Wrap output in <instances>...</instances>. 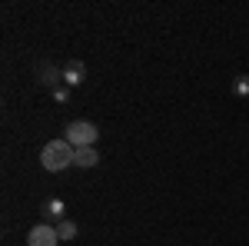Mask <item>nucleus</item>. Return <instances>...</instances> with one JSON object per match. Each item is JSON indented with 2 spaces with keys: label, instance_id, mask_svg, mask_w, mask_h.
<instances>
[{
  "label": "nucleus",
  "instance_id": "1a4fd4ad",
  "mask_svg": "<svg viewBox=\"0 0 249 246\" xmlns=\"http://www.w3.org/2000/svg\"><path fill=\"white\" fill-rule=\"evenodd\" d=\"M232 94L239 96V100H246V96H249V74H239L236 80H232Z\"/></svg>",
  "mask_w": 249,
  "mask_h": 246
},
{
  "label": "nucleus",
  "instance_id": "39448f33",
  "mask_svg": "<svg viewBox=\"0 0 249 246\" xmlns=\"http://www.w3.org/2000/svg\"><path fill=\"white\" fill-rule=\"evenodd\" d=\"M83 80H87V63H83V60H67V63H63V87L77 90Z\"/></svg>",
  "mask_w": 249,
  "mask_h": 246
},
{
  "label": "nucleus",
  "instance_id": "6e6552de",
  "mask_svg": "<svg viewBox=\"0 0 249 246\" xmlns=\"http://www.w3.org/2000/svg\"><path fill=\"white\" fill-rule=\"evenodd\" d=\"M57 233H60V243H63V240H77L80 227L73 223V220H63V223H57Z\"/></svg>",
  "mask_w": 249,
  "mask_h": 246
},
{
  "label": "nucleus",
  "instance_id": "0eeeda50",
  "mask_svg": "<svg viewBox=\"0 0 249 246\" xmlns=\"http://www.w3.org/2000/svg\"><path fill=\"white\" fill-rule=\"evenodd\" d=\"M96 163H100L96 147H83V150H77V156H73V167H77V170H93Z\"/></svg>",
  "mask_w": 249,
  "mask_h": 246
},
{
  "label": "nucleus",
  "instance_id": "7ed1b4c3",
  "mask_svg": "<svg viewBox=\"0 0 249 246\" xmlns=\"http://www.w3.org/2000/svg\"><path fill=\"white\" fill-rule=\"evenodd\" d=\"M37 83H43V87L53 94L57 87H63V67L50 63V60H40L37 63Z\"/></svg>",
  "mask_w": 249,
  "mask_h": 246
},
{
  "label": "nucleus",
  "instance_id": "f257e3e1",
  "mask_svg": "<svg viewBox=\"0 0 249 246\" xmlns=\"http://www.w3.org/2000/svg\"><path fill=\"white\" fill-rule=\"evenodd\" d=\"M73 156H77V150L60 136V140H50V143L40 150V167L47 173H63L67 167H73Z\"/></svg>",
  "mask_w": 249,
  "mask_h": 246
},
{
  "label": "nucleus",
  "instance_id": "f03ea898",
  "mask_svg": "<svg viewBox=\"0 0 249 246\" xmlns=\"http://www.w3.org/2000/svg\"><path fill=\"white\" fill-rule=\"evenodd\" d=\"M63 140H67L73 150L96 147V140H100V127H96V123H90V120H73V123H67V130H63Z\"/></svg>",
  "mask_w": 249,
  "mask_h": 246
},
{
  "label": "nucleus",
  "instance_id": "423d86ee",
  "mask_svg": "<svg viewBox=\"0 0 249 246\" xmlns=\"http://www.w3.org/2000/svg\"><path fill=\"white\" fill-rule=\"evenodd\" d=\"M40 213H43V223H63V220H70V216H67V203H63L60 196H50V200H43Z\"/></svg>",
  "mask_w": 249,
  "mask_h": 246
},
{
  "label": "nucleus",
  "instance_id": "20e7f679",
  "mask_svg": "<svg viewBox=\"0 0 249 246\" xmlns=\"http://www.w3.org/2000/svg\"><path fill=\"white\" fill-rule=\"evenodd\" d=\"M27 246H60V233L50 223H40L27 233Z\"/></svg>",
  "mask_w": 249,
  "mask_h": 246
},
{
  "label": "nucleus",
  "instance_id": "9d476101",
  "mask_svg": "<svg viewBox=\"0 0 249 246\" xmlns=\"http://www.w3.org/2000/svg\"><path fill=\"white\" fill-rule=\"evenodd\" d=\"M53 100H57V103H67V100H70V87H57V90H53Z\"/></svg>",
  "mask_w": 249,
  "mask_h": 246
}]
</instances>
